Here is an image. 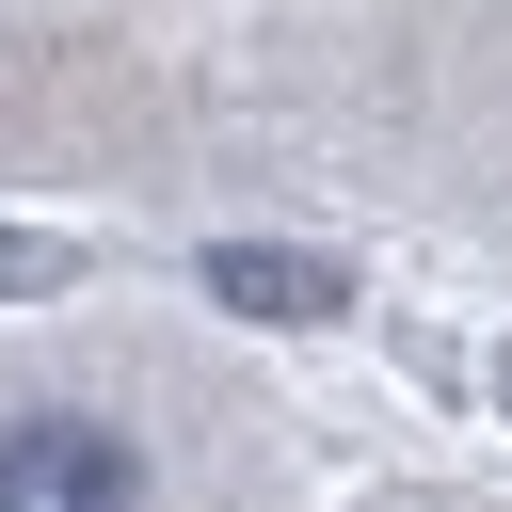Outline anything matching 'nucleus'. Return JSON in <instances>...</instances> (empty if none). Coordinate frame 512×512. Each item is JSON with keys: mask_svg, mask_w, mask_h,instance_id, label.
<instances>
[{"mask_svg": "<svg viewBox=\"0 0 512 512\" xmlns=\"http://www.w3.org/2000/svg\"><path fill=\"white\" fill-rule=\"evenodd\" d=\"M64 272H80V240H16L0 224V288H64Z\"/></svg>", "mask_w": 512, "mask_h": 512, "instance_id": "3", "label": "nucleus"}, {"mask_svg": "<svg viewBox=\"0 0 512 512\" xmlns=\"http://www.w3.org/2000/svg\"><path fill=\"white\" fill-rule=\"evenodd\" d=\"M0 512H144V464L96 416H16L0 432Z\"/></svg>", "mask_w": 512, "mask_h": 512, "instance_id": "1", "label": "nucleus"}, {"mask_svg": "<svg viewBox=\"0 0 512 512\" xmlns=\"http://www.w3.org/2000/svg\"><path fill=\"white\" fill-rule=\"evenodd\" d=\"M208 304H240V320H336L352 304V272L336 256H304V240H208Z\"/></svg>", "mask_w": 512, "mask_h": 512, "instance_id": "2", "label": "nucleus"}]
</instances>
